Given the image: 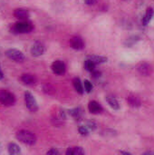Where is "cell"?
Segmentation results:
<instances>
[{
	"instance_id": "obj_17",
	"label": "cell",
	"mask_w": 154,
	"mask_h": 155,
	"mask_svg": "<svg viewBox=\"0 0 154 155\" xmlns=\"http://www.w3.org/2000/svg\"><path fill=\"white\" fill-rule=\"evenodd\" d=\"M153 15V9H152V8H147L146 12H145V15H144V16H143V25H147L151 22V20H152Z\"/></svg>"
},
{
	"instance_id": "obj_32",
	"label": "cell",
	"mask_w": 154,
	"mask_h": 155,
	"mask_svg": "<svg viewBox=\"0 0 154 155\" xmlns=\"http://www.w3.org/2000/svg\"><path fill=\"white\" fill-rule=\"evenodd\" d=\"M124 1H130V0H124Z\"/></svg>"
},
{
	"instance_id": "obj_2",
	"label": "cell",
	"mask_w": 154,
	"mask_h": 155,
	"mask_svg": "<svg viewBox=\"0 0 154 155\" xmlns=\"http://www.w3.org/2000/svg\"><path fill=\"white\" fill-rule=\"evenodd\" d=\"M34 29V25L31 22L27 20H21L20 22H17L14 25L12 30L14 33L16 34H26L32 32Z\"/></svg>"
},
{
	"instance_id": "obj_16",
	"label": "cell",
	"mask_w": 154,
	"mask_h": 155,
	"mask_svg": "<svg viewBox=\"0 0 154 155\" xmlns=\"http://www.w3.org/2000/svg\"><path fill=\"white\" fill-rule=\"evenodd\" d=\"M65 153L67 155H83L85 154V152L82 147L76 146V147H69Z\"/></svg>"
},
{
	"instance_id": "obj_30",
	"label": "cell",
	"mask_w": 154,
	"mask_h": 155,
	"mask_svg": "<svg viewBox=\"0 0 154 155\" xmlns=\"http://www.w3.org/2000/svg\"><path fill=\"white\" fill-rule=\"evenodd\" d=\"M144 155H148V154H154V152H146L143 153Z\"/></svg>"
},
{
	"instance_id": "obj_28",
	"label": "cell",
	"mask_w": 154,
	"mask_h": 155,
	"mask_svg": "<svg viewBox=\"0 0 154 155\" xmlns=\"http://www.w3.org/2000/svg\"><path fill=\"white\" fill-rule=\"evenodd\" d=\"M84 1L88 5H93L97 3V0H84Z\"/></svg>"
},
{
	"instance_id": "obj_29",
	"label": "cell",
	"mask_w": 154,
	"mask_h": 155,
	"mask_svg": "<svg viewBox=\"0 0 154 155\" xmlns=\"http://www.w3.org/2000/svg\"><path fill=\"white\" fill-rule=\"evenodd\" d=\"M119 153H121V154H125V155L132 154L131 153H129V152H124V151H119Z\"/></svg>"
},
{
	"instance_id": "obj_33",
	"label": "cell",
	"mask_w": 154,
	"mask_h": 155,
	"mask_svg": "<svg viewBox=\"0 0 154 155\" xmlns=\"http://www.w3.org/2000/svg\"><path fill=\"white\" fill-rule=\"evenodd\" d=\"M0 148H1V144H0Z\"/></svg>"
},
{
	"instance_id": "obj_11",
	"label": "cell",
	"mask_w": 154,
	"mask_h": 155,
	"mask_svg": "<svg viewBox=\"0 0 154 155\" xmlns=\"http://www.w3.org/2000/svg\"><path fill=\"white\" fill-rule=\"evenodd\" d=\"M14 15L19 20H27L30 16V14L25 8H16L14 11Z\"/></svg>"
},
{
	"instance_id": "obj_6",
	"label": "cell",
	"mask_w": 154,
	"mask_h": 155,
	"mask_svg": "<svg viewBox=\"0 0 154 155\" xmlns=\"http://www.w3.org/2000/svg\"><path fill=\"white\" fill-rule=\"evenodd\" d=\"M31 54L34 57L41 56L45 52V45L42 42H35L31 47Z\"/></svg>"
},
{
	"instance_id": "obj_22",
	"label": "cell",
	"mask_w": 154,
	"mask_h": 155,
	"mask_svg": "<svg viewBox=\"0 0 154 155\" xmlns=\"http://www.w3.org/2000/svg\"><path fill=\"white\" fill-rule=\"evenodd\" d=\"M84 66H85V69L89 72H93L94 70V67H95V64L89 59L86 60L85 64H84Z\"/></svg>"
},
{
	"instance_id": "obj_27",
	"label": "cell",
	"mask_w": 154,
	"mask_h": 155,
	"mask_svg": "<svg viewBox=\"0 0 154 155\" xmlns=\"http://www.w3.org/2000/svg\"><path fill=\"white\" fill-rule=\"evenodd\" d=\"M46 154H49V155H55V154H60V153L56 150V149H54V148H52V149H50L49 151H47L46 152Z\"/></svg>"
},
{
	"instance_id": "obj_8",
	"label": "cell",
	"mask_w": 154,
	"mask_h": 155,
	"mask_svg": "<svg viewBox=\"0 0 154 155\" xmlns=\"http://www.w3.org/2000/svg\"><path fill=\"white\" fill-rule=\"evenodd\" d=\"M138 72L143 76H150L153 73V68L148 63H142L138 66Z\"/></svg>"
},
{
	"instance_id": "obj_5",
	"label": "cell",
	"mask_w": 154,
	"mask_h": 155,
	"mask_svg": "<svg viewBox=\"0 0 154 155\" xmlns=\"http://www.w3.org/2000/svg\"><path fill=\"white\" fill-rule=\"evenodd\" d=\"M24 98H25V104L26 108L30 111V112H36L38 110V104L37 102L35 100V98L34 97V95L29 93V92H25L24 94Z\"/></svg>"
},
{
	"instance_id": "obj_9",
	"label": "cell",
	"mask_w": 154,
	"mask_h": 155,
	"mask_svg": "<svg viewBox=\"0 0 154 155\" xmlns=\"http://www.w3.org/2000/svg\"><path fill=\"white\" fill-rule=\"evenodd\" d=\"M71 47L75 50H82L84 48V42L80 36H74L70 39Z\"/></svg>"
},
{
	"instance_id": "obj_7",
	"label": "cell",
	"mask_w": 154,
	"mask_h": 155,
	"mask_svg": "<svg viewBox=\"0 0 154 155\" xmlns=\"http://www.w3.org/2000/svg\"><path fill=\"white\" fill-rule=\"evenodd\" d=\"M51 68H52L53 73L55 74H57V75H63V74H64L65 70H66L64 63L62 62V61H59V60L54 61L52 64V67Z\"/></svg>"
},
{
	"instance_id": "obj_12",
	"label": "cell",
	"mask_w": 154,
	"mask_h": 155,
	"mask_svg": "<svg viewBox=\"0 0 154 155\" xmlns=\"http://www.w3.org/2000/svg\"><path fill=\"white\" fill-rule=\"evenodd\" d=\"M88 109L93 114H99L103 111L102 105L99 103H97L96 101H91L88 104Z\"/></svg>"
},
{
	"instance_id": "obj_4",
	"label": "cell",
	"mask_w": 154,
	"mask_h": 155,
	"mask_svg": "<svg viewBox=\"0 0 154 155\" xmlns=\"http://www.w3.org/2000/svg\"><path fill=\"white\" fill-rule=\"evenodd\" d=\"M5 55L9 59H11L16 63H22L25 61V58L23 52L18 49H15V48H10V49L6 50Z\"/></svg>"
},
{
	"instance_id": "obj_13",
	"label": "cell",
	"mask_w": 154,
	"mask_h": 155,
	"mask_svg": "<svg viewBox=\"0 0 154 155\" xmlns=\"http://www.w3.org/2000/svg\"><path fill=\"white\" fill-rule=\"evenodd\" d=\"M127 102L128 104L133 107V108H137V107H140L142 103H141V100L138 96L134 95V94H130L128 97H127Z\"/></svg>"
},
{
	"instance_id": "obj_1",
	"label": "cell",
	"mask_w": 154,
	"mask_h": 155,
	"mask_svg": "<svg viewBox=\"0 0 154 155\" xmlns=\"http://www.w3.org/2000/svg\"><path fill=\"white\" fill-rule=\"evenodd\" d=\"M15 137L20 143H24L25 145L32 146V145H34L35 143H36L35 135L33 133H31V132H29L27 130L18 131L16 133V134H15Z\"/></svg>"
},
{
	"instance_id": "obj_20",
	"label": "cell",
	"mask_w": 154,
	"mask_h": 155,
	"mask_svg": "<svg viewBox=\"0 0 154 155\" xmlns=\"http://www.w3.org/2000/svg\"><path fill=\"white\" fill-rule=\"evenodd\" d=\"M69 114L75 120H79L82 118V114H83V112L80 108H74V109H72L69 111Z\"/></svg>"
},
{
	"instance_id": "obj_18",
	"label": "cell",
	"mask_w": 154,
	"mask_h": 155,
	"mask_svg": "<svg viewBox=\"0 0 154 155\" xmlns=\"http://www.w3.org/2000/svg\"><path fill=\"white\" fill-rule=\"evenodd\" d=\"M7 151H8V153L9 154H19L21 153V149L20 147L16 144V143H10L7 146Z\"/></svg>"
},
{
	"instance_id": "obj_15",
	"label": "cell",
	"mask_w": 154,
	"mask_h": 155,
	"mask_svg": "<svg viewBox=\"0 0 154 155\" xmlns=\"http://www.w3.org/2000/svg\"><path fill=\"white\" fill-rule=\"evenodd\" d=\"M89 60H91L94 64H104L107 62V57L103 56V55H89L88 58Z\"/></svg>"
},
{
	"instance_id": "obj_26",
	"label": "cell",
	"mask_w": 154,
	"mask_h": 155,
	"mask_svg": "<svg viewBox=\"0 0 154 155\" xmlns=\"http://www.w3.org/2000/svg\"><path fill=\"white\" fill-rule=\"evenodd\" d=\"M51 85H49V84H46V85H44V91L46 93V94H51L52 93H51V91H53V92H54V89H52L51 90Z\"/></svg>"
},
{
	"instance_id": "obj_10",
	"label": "cell",
	"mask_w": 154,
	"mask_h": 155,
	"mask_svg": "<svg viewBox=\"0 0 154 155\" xmlns=\"http://www.w3.org/2000/svg\"><path fill=\"white\" fill-rule=\"evenodd\" d=\"M20 80L24 84H26V85H34L37 83L36 77L34 74H22L21 77H20Z\"/></svg>"
},
{
	"instance_id": "obj_21",
	"label": "cell",
	"mask_w": 154,
	"mask_h": 155,
	"mask_svg": "<svg viewBox=\"0 0 154 155\" xmlns=\"http://www.w3.org/2000/svg\"><path fill=\"white\" fill-rule=\"evenodd\" d=\"M140 40V37L139 36H135V35H133V36H132V37H130L129 39H127V41L125 42V45H127V46H132V45H133L137 41H139Z\"/></svg>"
},
{
	"instance_id": "obj_3",
	"label": "cell",
	"mask_w": 154,
	"mask_h": 155,
	"mask_svg": "<svg viewBox=\"0 0 154 155\" xmlns=\"http://www.w3.org/2000/svg\"><path fill=\"white\" fill-rule=\"evenodd\" d=\"M0 103L5 106H12L15 103V97L12 93L6 90H1L0 91Z\"/></svg>"
},
{
	"instance_id": "obj_25",
	"label": "cell",
	"mask_w": 154,
	"mask_h": 155,
	"mask_svg": "<svg viewBox=\"0 0 154 155\" xmlns=\"http://www.w3.org/2000/svg\"><path fill=\"white\" fill-rule=\"evenodd\" d=\"M84 89L87 93H91L92 90H93V84L90 81L88 80H85L84 81Z\"/></svg>"
},
{
	"instance_id": "obj_31",
	"label": "cell",
	"mask_w": 154,
	"mask_h": 155,
	"mask_svg": "<svg viewBox=\"0 0 154 155\" xmlns=\"http://www.w3.org/2000/svg\"><path fill=\"white\" fill-rule=\"evenodd\" d=\"M4 78V74H3V73H2V71L0 70V80H2Z\"/></svg>"
},
{
	"instance_id": "obj_19",
	"label": "cell",
	"mask_w": 154,
	"mask_h": 155,
	"mask_svg": "<svg viewBox=\"0 0 154 155\" xmlns=\"http://www.w3.org/2000/svg\"><path fill=\"white\" fill-rule=\"evenodd\" d=\"M73 84H74V89L77 91V93H79L80 94H84V86H83V84H82L81 80L78 77H75L73 80Z\"/></svg>"
},
{
	"instance_id": "obj_24",
	"label": "cell",
	"mask_w": 154,
	"mask_h": 155,
	"mask_svg": "<svg viewBox=\"0 0 154 155\" xmlns=\"http://www.w3.org/2000/svg\"><path fill=\"white\" fill-rule=\"evenodd\" d=\"M78 131H79V134L81 135H83V136H87L89 134V130H88V128L85 125L79 127V130Z\"/></svg>"
},
{
	"instance_id": "obj_23",
	"label": "cell",
	"mask_w": 154,
	"mask_h": 155,
	"mask_svg": "<svg viewBox=\"0 0 154 155\" xmlns=\"http://www.w3.org/2000/svg\"><path fill=\"white\" fill-rule=\"evenodd\" d=\"M85 126L88 128L89 131H94V130H96V128H97V124H96L93 121H89V122L86 124Z\"/></svg>"
},
{
	"instance_id": "obj_14",
	"label": "cell",
	"mask_w": 154,
	"mask_h": 155,
	"mask_svg": "<svg viewBox=\"0 0 154 155\" xmlns=\"http://www.w3.org/2000/svg\"><path fill=\"white\" fill-rule=\"evenodd\" d=\"M106 102L108 103L110 107L113 108V110H119L120 109V104L114 96H113V95L106 96Z\"/></svg>"
}]
</instances>
